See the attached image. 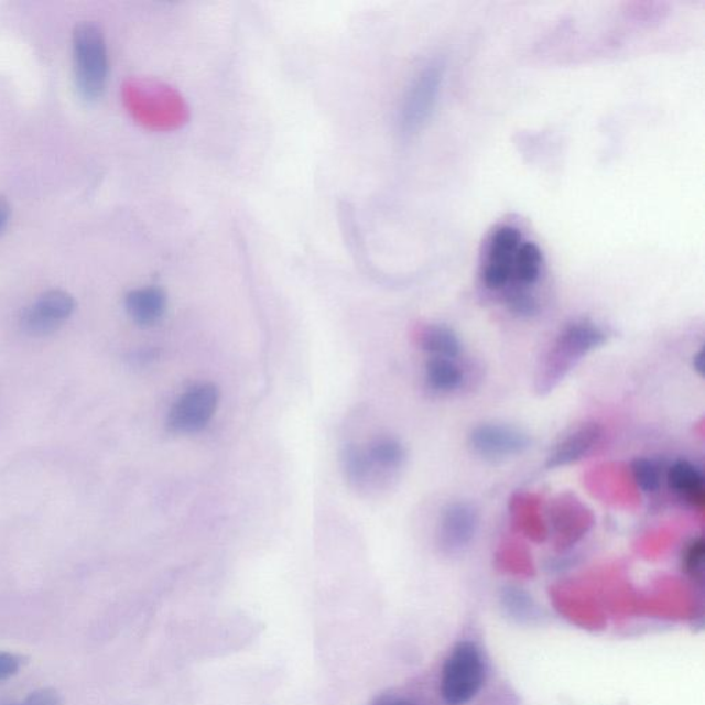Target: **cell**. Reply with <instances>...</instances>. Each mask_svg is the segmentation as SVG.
Returning <instances> with one entry per match:
<instances>
[{"mask_svg":"<svg viewBox=\"0 0 705 705\" xmlns=\"http://www.w3.org/2000/svg\"><path fill=\"white\" fill-rule=\"evenodd\" d=\"M405 462V449L399 440L378 437L361 446H351L345 456L347 477L357 487H367L369 482L389 479L400 470Z\"/></svg>","mask_w":705,"mask_h":705,"instance_id":"5","label":"cell"},{"mask_svg":"<svg viewBox=\"0 0 705 705\" xmlns=\"http://www.w3.org/2000/svg\"><path fill=\"white\" fill-rule=\"evenodd\" d=\"M604 437V429L597 422L581 424L562 437L547 456L549 468H558L582 460L597 448Z\"/></svg>","mask_w":705,"mask_h":705,"instance_id":"11","label":"cell"},{"mask_svg":"<svg viewBox=\"0 0 705 705\" xmlns=\"http://www.w3.org/2000/svg\"><path fill=\"white\" fill-rule=\"evenodd\" d=\"M126 307L135 323L152 325L163 317L167 307V296L159 286H143L127 295Z\"/></svg>","mask_w":705,"mask_h":705,"instance_id":"13","label":"cell"},{"mask_svg":"<svg viewBox=\"0 0 705 705\" xmlns=\"http://www.w3.org/2000/svg\"><path fill=\"white\" fill-rule=\"evenodd\" d=\"M26 705H59L58 694L50 688H42L26 698Z\"/></svg>","mask_w":705,"mask_h":705,"instance_id":"19","label":"cell"},{"mask_svg":"<svg viewBox=\"0 0 705 705\" xmlns=\"http://www.w3.org/2000/svg\"><path fill=\"white\" fill-rule=\"evenodd\" d=\"M419 345L430 357L457 360L462 355V340L454 329L444 324L427 325L419 335Z\"/></svg>","mask_w":705,"mask_h":705,"instance_id":"15","label":"cell"},{"mask_svg":"<svg viewBox=\"0 0 705 705\" xmlns=\"http://www.w3.org/2000/svg\"><path fill=\"white\" fill-rule=\"evenodd\" d=\"M481 652L473 642H459L441 670L440 694L446 705H466L477 697L485 683Z\"/></svg>","mask_w":705,"mask_h":705,"instance_id":"3","label":"cell"},{"mask_svg":"<svg viewBox=\"0 0 705 705\" xmlns=\"http://www.w3.org/2000/svg\"><path fill=\"white\" fill-rule=\"evenodd\" d=\"M218 389L214 384H197L176 400L169 413V429L180 434L196 433L212 421L217 411Z\"/></svg>","mask_w":705,"mask_h":705,"instance_id":"7","label":"cell"},{"mask_svg":"<svg viewBox=\"0 0 705 705\" xmlns=\"http://www.w3.org/2000/svg\"><path fill=\"white\" fill-rule=\"evenodd\" d=\"M424 380L434 393L451 394L465 383V372L456 360L430 357L424 369Z\"/></svg>","mask_w":705,"mask_h":705,"instance_id":"14","label":"cell"},{"mask_svg":"<svg viewBox=\"0 0 705 705\" xmlns=\"http://www.w3.org/2000/svg\"><path fill=\"white\" fill-rule=\"evenodd\" d=\"M692 366L694 371L698 375L704 373V351L699 349L696 355L693 356Z\"/></svg>","mask_w":705,"mask_h":705,"instance_id":"22","label":"cell"},{"mask_svg":"<svg viewBox=\"0 0 705 705\" xmlns=\"http://www.w3.org/2000/svg\"><path fill=\"white\" fill-rule=\"evenodd\" d=\"M6 705H26V703H24V704H6Z\"/></svg>","mask_w":705,"mask_h":705,"instance_id":"23","label":"cell"},{"mask_svg":"<svg viewBox=\"0 0 705 705\" xmlns=\"http://www.w3.org/2000/svg\"><path fill=\"white\" fill-rule=\"evenodd\" d=\"M523 241L525 237L516 225L500 224L489 231L479 263V279L485 289L503 295L511 291Z\"/></svg>","mask_w":705,"mask_h":705,"instance_id":"1","label":"cell"},{"mask_svg":"<svg viewBox=\"0 0 705 705\" xmlns=\"http://www.w3.org/2000/svg\"><path fill=\"white\" fill-rule=\"evenodd\" d=\"M479 528L476 506L468 501H452L441 511L437 540L446 554H457L473 543Z\"/></svg>","mask_w":705,"mask_h":705,"instance_id":"8","label":"cell"},{"mask_svg":"<svg viewBox=\"0 0 705 705\" xmlns=\"http://www.w3.org/2000/svg\"><path fill=\"white\" fill-rule=\"evenodd\" d=\"M666 482L676 496L693 507L705 505V478L702 468L688 460H676L666 473Z\"/></svg>","mask_w":705,"mask_h":705,"instance_id":"12","label":"cell"},{"mask_svg":"<svg viewBox=\"0 0 705 705\" xmlns=\"http://www.w3.org/2000/svg\"><path fill=\"white\" fill-rule=\"evenodd\" d=\"M473 454L487 462H505L521 456L531 448L525 430L514 424L484 422L470 430L467 437Z\"/></svg>","mask_w":705,"mask_h":705,"instance_id":"6","label":"cell"},{"mask_svg":"<svg viewBox=\"0 0 705 705\" xmlns=\"http://www.w3.org/2000/svg\"><path fill=\"white\" fill-rule=\"evenodd\" d=\"M446 66L443 59L429 61L413 76L399 110V130L411 137L421 131L437 107L445 82Z\"/></svg>","mask_w":705,"mask_h":705,"instance_id":"4","label":"cell"},{"mask_svg":"<svg viewBox=\"0 0 705 705\" xmlns=\"http://www.w3.org/2000/svg\"><path fill=\"white\" fill-rule=\"evenodd\" d=\"M9 218H10L9 204L8 202L3 200V198H0V234H2V231L6 228V225H8Z\"/></svg>","mask_w":705,"mask_h":705,"instance_id":"21","label":"cell"},{"mask_svg":"<svg viewBox=\"0 0 705 705\" xmlns=\"http://www.w3.org/2000/svg\"><path fill=\"white\" fill-rule=\"evenodd\" d=\"M705 544L703 538H694L686 544L682 565L693 582L703 583Z\"/></svg>","mask_w":705,"mask_h":705,"instance_id":"17","label":"cell"},{"mask_svg":"<svg viewBox=\"0 0 705 705\" xmlns=\"http://www.w3.org/2000/svg\"><path fill=\"white\" fill-rule=\"evenodd\" d=\"M606 333L597 323L588 318L573 319L561 329L550 351V358L561 360V369H570L589 351L605 344Z\"/></svg>","mask_w":705,"mask_h":705,"instance_id":"9","label":"cell"},{"mask_svg":"<svg viewBox=\"0 0 705 705\" xmlns=\"http://www.w3.org/2000/svg\"><path fill=\"white\" fill-rule=\"evenodd\" d=\"M21 660L15 654L0 653V681L8 680L20 670Z\"/></svg>","mask_w":705,"mask_h":705,"instance_id":"18","label":"cell"},{"mask_svg":"<svg viewBox=\"0 0 705 705\" xmlns=\"http://www.w3.org/2000/svg\"><path fill=\"white\" fill-rule=\"evenodd\" d=\"M75 301L64 291H50L22 314V325L31 334L52 333L74 312Z\"/></svg>","mask_w":705,"mask_h":705,"instance_id":"10","label":"cell"},{"mask_svg":"<svg viewBox=\"0 0 705 705\" xmlns=\"http://www.w3.org/2000/svg\"><path fill=\"white\" fill-rule=\"evenodd\" d=\"M631 473L637 487L644 494L658 492L661 484L659 467L647 457H638L632 462Z\"/></svg>","mask_w":705,"mask_h":705,"instance_id":"16","label":"cell"},{"mask_svg":"<svg viewBox=\"0 0 705 705\" xmlns=\"http://www.w3.org/2000/svg\"><path fill=\"white\" fill-rule=\"evenodd\" d=\"M372 705H417L412 703L411 699L395 697V696H382L377 699Z\"/></svg>","mask_w":705,"mask_h":705,"instance_id":"20","label":"cell"},{"mask_svg":"<svg viewBox=\"0 0 705 705\" xmlns=\"http://www.w3.org/2000/svg\"><path fill=\"white\" fill-rule=\"evenodd\" d=\"M75 79L77 91L85 101L102 96L108 80L107 44L101 28L82 22L74 32Z\"/></svg>","mask_w":705,"mask_h":705,"instance_id":"2","label":"cell"}]
</instances>
